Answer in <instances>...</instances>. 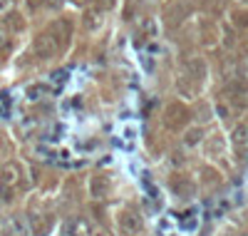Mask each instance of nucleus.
Returning <instances> with one entry per match:
<instances>
[{
    "label": "nucleus",
    "instance_id": "obj_1",
    "mask_svg": "<svg viewBox=\"0 0 248 236\" xmlns=\"http://www.w3.org/2000/svg\"><path fill=\"white\" fill-rule=\"evenodd\" d=\"M17 182V167H8L5 171H3V184L5 186H13Z\"/></svg>",
    "mask_w": 248,
    "mask_h": 236
}]
</instances>
